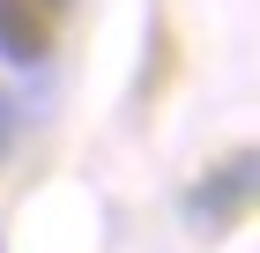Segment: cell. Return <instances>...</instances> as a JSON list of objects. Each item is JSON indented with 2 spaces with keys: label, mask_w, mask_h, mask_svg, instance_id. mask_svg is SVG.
Masks as SVG:
<instances>
[{
  "label": "cell",
  "mask_w": 260,
  "mask_h": 253,
  "mask_svg": "<svg viewBox=\"0 0 260 253\" xmlns=\"http://www.w3.org/2000/svg\"><path fill=\"white\" fill-rule=\"evenodd\" d=\"M52 45V22L38 15V0H0V52L8 60H38Z\"/></svg>",
  "instance_id": "obj_1"
}]
</instances>
